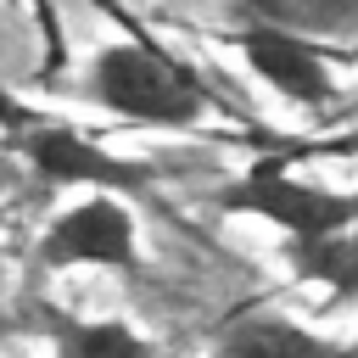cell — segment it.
<instances>
[{
	"label": "cell",
	"mask_w": 358,
	"mask_h": 358,
	"mask_svg": "<svg viewBox=\"0 0 358 358\" xmlns=\"http://www.w3.org/2000/svg\"><path fill=\"white\" fill-rule=\"evenodd\" d=\"M78 95L123 123H140V129H196L218 106L207 78L196 67H185L173 50H162L157 39L101 45L78 78Z\"/></svg>",
	"instance_id": "6da1fadb"
},
{
	"label": "cell",
	"mask_w": 358,
	"mask_h": 358,
	"mask_svg": "<svg viewBox=\"0 0 358 358\" xmlns=\"http://www.w3.org/2000/svg\"><path fill=\"white\" fill-rule=\"evenodd\" d=\"M0 145L11 151L22 179L84 185V190H106V196H123V201L151 196V168L145 162H129V157L106 151L95 134H84L67 117H50V112H39L17 95H0Z\"/></svg>",
	"instance_id": "7a4b0ae2"
},
{
	"label": "cell",
	"mask_w": 358,
	"mask_h": 358,
	"mask_svg": "<svg viewBox=\"0 0 358 358\" xmlns=\"http://www.w3.org/2000/svg\"><path fill=\"white\" fill-rule=\"evenodd\" d=\"M207 201L224 218H252V224L280 229V241H308V235H330V229L358 224V196L319 185V179H302L296 151H257Z\"/></svg>",
	"instance_id": "3957f363"
},
{
	"label": "cell",
	"mask_w": 358,
	"mask_h": 358,
	"mask_svg": "<svg viewBox=\"0 0 358 358\" xmlns=\"http://www.w3.org/2000/svg\"><path fill=\"white\" fill-rule=\"evenodd\" d=\"M34 268H112V274H140V229L134 207L106 190H84L78 201L56 207L50 224L34 241Z\"/></svg>",
	"instance_id": "277c9868"
},
{
	"label": "cell",
	"mask_w": 358,
	"mask_h": 358,
	"mask_svg": "<svg viewBox=\"0 0 358 358\" xmlns=\"http://www.w3.org/2000/svg\"><path fill=\"white\" fill-rule=\"evenodd\" d=\"M229 45L241 50V62L291 106H308V112H324L341 101V84H336V50H324L313 34H296V28H280V22H241L229 34Z\"/></svg>",
	"instance_id": "5b68a950"
},
{
	"label": "cell",
	"mask_w": 358,
	"mask_h": 358,
	"mask_svg": "<svg viewBox=\"0 0 358 358\" xmlns=\"http://www.w3.org/2000/svg\"><path fill=\"white\" fill-rule=\"evenodd\" d=\"M213 358H352V347L285 313H241L235 324L218 330Z\"/></svg>",
	"instance_id": "8992f818"
},
{
	"label": "cell",
	"mask_w": 358,
	"mask_h": 358,
	"mask_svg": "<svg viewBox=\"0 0 358 358\" xmlns=\"http://www.w3.org/2000/svg\"><path fill=\"white\" fill-rule=\"evenodd\" d=\"M34 330L45 336L50 358H162V347L151 336H140L134 324H123V319H84V313H67L56 302L39 308Z\"/></svg>",
	"instance_id": "52a82bcc"
},
{
	"label": "cell",
	"mask_w": 358,
	"mask_h": 358,
	"mask_svg": "<svg viewBox=\"0 0 358 358\" xmlns=\"http://www.w3.org/2000/svg\"><path fill=\"white\" fill-rule=\"evenodd\" d=\"M280 252H285L296 280H319L336 296H352V285H358L352 229H330V235H308V241H280Z\"/></svg>",
	"instance_id": "ba28073f"
},
{
	"label": "cell",
	"mask_w": 358,
	"mask_h": 358,
	"mask_svg": "<svg viewBox=\"0 0 358 358\" xmlns=\"http://www.w3.org/2000/svg\"><path fill=\"white\" fill-rule=\"evenodd\" d=\"M17 179H22V168H17V162H11V151L0 145V196H6V190H11Z\"/></svg>",
	"instance_id": "9c48e42d"
}]
</instances>
